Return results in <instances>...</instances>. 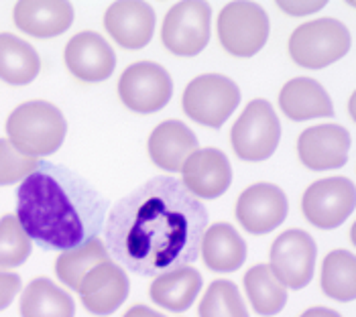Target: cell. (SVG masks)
Instances as JSON below:
<instances>
[{
	"label": "cell",
	"instance_id": "1",
	"mask_svg": "<svg viewBox=\"0 0 356 317\" xmlns=\"http://www.w3.org/2000/svg\"><path fill=\"white\" fill-rule=\"evenodd\" d=\"M208 210L173 177H153L110 210L106 250L143 277L188 266L197 259Z\"/></svg>",
	"mask_w": 356,
	"mask_h": 317
},
{
	"label": "cell",
	"instance_id": "2",
	"mask_svg": "<svg viewBox=\"0 0 356 317\" xmlns=\"http://www.w3.org/2000/svg\"><path fill=\"white\" fill-rule=\"evenodd\" d=\"M108 200L76 171L41 161L17 189V220L45 250H72L104 228Z\"/></svg>",
	"mask_w": 356,
	"mask_h": 317
},
{
	"label": "cell",
	"instance_id": "3",
	"mask_svg": "<svg viewBox=\"0 0 356 317\" xmlns=\"http://www.w3.org/2000/svg\"><path fill=\"white\" fill-rule=\"evenodd\" d=\"M8 140L25 155L45 157L61 149L67 122L57 106L33 100L17 106L6 120Z\"/></svg>",
	"mask_w": 356,
	"mask_h": 317
},
{
	"label": "cell",
	"instance_id": "4",
	"mask_svg": "<svg viewBox=\"0 0 356 317\" xmlns=\"http://www.w3.org/2000/svg\"><path fill=\"white\" fill-rule=\"evenodd\" d=\"M350 31L336 19L300 25L289 37V55L305 70H324L350 49Z\"/></svg>",
	"mask_w": 356,
	"mask_h": 317
},
{
	"label": "cell",
	"instance_id": "5",
	"mask_svg": "<svg viewBox=\"0 0 356 317\" xmlns=\"http://www.w3.org/2000/svg\"><path fill=\"white\" fill-rule=\"evenodd\" d=\"M181 104L188 118L220 129L241 104V90L222 74H204L188 83Z\"/></svg>",
	"mask_w": 356,
	"mask_h": 317
},
{
	"label": "cell",
	"instance_id": "6",
	"mask_svg": "<svg viewBox=\"0 0 356 317\" xmlns=\"http://www.w3.org/2000/svg\"><path fill=\"white\" fill-rule=\"evenodd\" d=\"M222 47L234 57H252L269 39V17L257 2H230L218 15Z\"/></svg>",
	"mask_w": 356,
	"mask_h": 317
},
{
	"label": "cell",
	"instance_id": "7",
	"mask_svg": "<svg viewBox=\"0 0 356 317\" xmlns=\"http://www.w3.org/2000/svg\"><path fill=\"white\" fill-rule=\"evenodd\" d=\"M234 153L245 161L259 163L273 157L281 140V124L267 100H252L243 110L230 132Z\"/></svg>",
	"mask_w": 356,
	"mask_h": 317
},
{
	"label": "cell",
	"instance_id": "8",
	"mask_svg": "<svg viewBox=\"0 0 356 317\" xmlns=\"http://www.w3.org/2000/svg\"><path fill=\"white\" fill-rule=\"evenodd\" d=\"M212 29V8L208 2H177L165 15L161 41L175 55L193 57L206 49Z\"/></svg>",
	"mask_w": 356,
	"mask_h": 317
},
{
	"label": "cell",
	"instance_id": "9",
	"mask_svg": "<svg viewBox=\"0 0 356 317\" xmlns=\"http://www.w3.org/2000/svg\"><path fill=\"white\" fill-rule=\"evenodd\" d=\"M173 81L163 65L138 61L124 70L118 79V96L122 104L138 114H151L169 104Z\"/></svg>",
	"mask_w": 356,
	"mask_h": 317
},
{
	"label": "cell",
	"instance_id": "10",
	"mask_svg": "<svg viewBox=\"0 0 356 317\" xmlns=\"http://www.w3.org/2000/svg\"><path fill=\"white\" fill-rule=\"evenodd\" d=\"M355 184L346 177H328L312 184L302 200L305 220L320 228L334 230L342 226L355 211Z\"/></svg>",
	"mask_w": 356,
	"mask_h": 317
},
{
	"label": "cell",
	"instance_id": "11",
	"mask_svg": "<svg viewBox=\"0 0 356 317\" xmlns=\"http://www.w3.org/2000/svg\"><path fill=\"white\" fill-rule=\"evenodd\" d=\"M318 259L314 238L303 230H287L271 246V270L287 289H303L312 283Z\"/></svg>",
	"mask_w": 356,
	"mask_h": 317
},
{
	"label": "cell",
	"instance_id": "12",
	"mask_svg": "<svg viewBox=\"0 0 356 317\" xmlns=\"http://www.w3.org/2000/svg\"><path fill=\"white\" fill-rule=\"evenodd\" d=\"M289 211L287 195L273 184H254L236 202V220L248 234L261 236L279 228Z\"/></svg>",
	"mask_w": 356,
	"mask_h": 317
},
{
	"label": "cell",
	"instance_id": "13",
	"mask_svg": "<svg viewBox=\"0 0 356 317\" xmlns=\"http://www.w3.org/2000/svg\"><path fill=\"white\" fill-rule=\"evenodd\" d=\"M131 281L122 266L114 263H102L94 266L80 285V299L92 316H112L129 297Z\"/></svg>",
	"mask_w": 356,
	"mask_h": 317
},
{
	"label": "cell",
	"instance_id": "14",
	"mask_svg": "<svg viewBox=\"0 0 356 317\" xmlns=\"http://www.w3.org/2000/svg\"><path fill=\"white\" fill-rule=\"evenodd\" d=\"M350 132L340 124H318L305 129L298 140L300 161L312 171L340 169L348 161Z\"/></svg>",
	"mask_w": 356,
	"mask_h": 317
},
{
	"label": "cell",
	"instance_id": "15",
	"mask_svg": "<svg viewBox=\"0 0 356 317\" xmlns=\"http://www.w3.org/2000/svg\"><path fill=\"white\" fill-rule=\"evenodd\" d=\"M63 59L67 70L88 83L108 79L116 67V53L108 41L94 31H83L72 37L65 45Z\"/></svg>",
	"mask_w": 356,
	"mask_h": 317
},
{
	"label": "cell",
	"instance_id": "16",
	"mask_svg": "<svg viewBox=\"0 0 356 317\" xmlns=\"http://www.w3.org/2000/svg\"><path fill=\"white\" fill-rule=\"evenodd\" d=\"M184 187L197 200H218L232 184V167L218 149H197L181 169Z\"/></svg>",
	"mask_w": 356,
	"mask_h": 317
},
{
	"label": "cell",
	"instance_id": "17",
	"mask_svg": "<svg viewBox=\"0 0 356 317\" xmlns=\"http://www.w3.org/2000/svg\"><path fill=\"white\" fill-rule=\"evenodd\" d=\"M108 35L124 49H143L155 33V10L147 2L120 0L112 2L104 15Z\"/></svg>",
	"mask_w": 356,
	"mask_h": 317
},
{
	"label": "cell",
	"instance_id": "18",
	"mask_svg": "<svg viewBox=\"0 0 356 317\" xmlns=\"http://www.w3.org/2000/svg\"><path fill=\"white\" fill-rule=\"evenodd\" d=\"M15 25L37 39L63 35L74 23V6L65 0H21L13 10Z\"/></svg>",
	"mask_w": 356,
	"mask_h": 317
},
{
	"label": "cell",
	"instance_id": "19",
	"mask_svg": "<svg viewBox=\"0 0 356 317\" xmlns=\"http://www.w3.org/2000/svg\"><path fill=\"white\" fill-rule=\"evenodd\" d=\"M147 149L159 169L177 173L197 151V136L181 120H167L151 132Z\"/></svg>",
	"mask_w": 356,
	"mask_h": 317
},
{
	"label": "cell",
	"instance_id": "20",
	"mask_svg": "<svg viewBox=\"0 0 356 317\" xmlns=\"http://www.w3.org/2000/svg\"><path fill=\"white\" fill-rule=\"evenodd\" d=\"M279 106L283 114L296 122L334 116V104L328 92L320 81L312 78L289 79L279 94Z\"/></svg>",
	"mask_w": 356,
	"mask_h": 317
},
{
	"label": "cell",
	"instance_id": "21",
	"mask_svg": "<svg viewBox=\"0 0 356 317\" xmlns=\"http://www.w3.org/2000/svg\"><path fill=\"white\" fill-rule=\"evenodd\" d=\"M202 259L216 273H234L247 261L248 248L243 236L230 224H214L202 236Z\"/></svg>",
	"mask_w": 356,
	"mask_h": 317
},
{
	"label": "cell",
	"instance_id": "22",
	"mask_svg": "<svg viewBox=\"0 0 356 317\" xmlns=\"http://www.w3.org/2000/svg\"><path fill=\"white\" fill-rule=\"evenodd\" d=\"M202 291V275L193 266H181L155 277L151 299L171 314H184L193 305Z\"/></svg>",
	"mask_w": 356,
	"mask_h": 317
},
{
	"label": "cell",
	"instance_id": "23",
	"mask_svg": "<svg viewBox=\"0 0 356 317\" xmlns=\"http://www.w3.org/2000/svg\"><path fill=\"white\" fill-rule=\"evenodd\" d=\"M41 72V59L33 45L13 33H0V79L10 86H27Z\"/></svg>",
	"mask_w": 356,
	"mask_h": 317
},
{
	"label": "cell",
	"instance_id": "24",
	"mask_svg": "<svg viewBox=\"0 0 356 317\" xmlns=\"http://www.w3.org/2000/svg\"><path fill=\"white\" fill-rule=\"evenodd\" d=\"M74 299L45 277L31 281L21 297V317H74Z\"/></svg>",
	"mask_w": 356,
	"mask_h": 317
},
{
	"label": "cell",
	"instance_id": "25",
	"mask_svg": "<svg viewBox=\"0 0 356 317\" xmlns=\"http://www.w3.org/2000/svg\"><path fill=\"white\" fill-rule=\"evenodd\" d=\"M245 291L252 309L261 317L277 316L287 303V287L277 279L269 264H257L245 275Z\"/></svg>",
	"mask_w": 356,
	"mask_h": 317
},
{
	"label": "cell",
	"instance_id": "26",
	"mask_svg": "<svg viewBox=\"0 0 356 317\" xmlns=\"http://www.w3.org/2000/svg\"><path fill=\"white\" fill-rule=\"evenodd\" d=\"M108 250L106 244L98 238L86 242L78 248L63 250L55 261V275L57 279L67 285L70 289L78 291L82 285L83 277L98 264L108 263Z\"/></svg>",
	"mask_w": 356,
	"mask_h": 317
},
{
	"label": "cell",
	"instance_id": "27",
	"mask_svg": "<svg viewBox=\"0 0 356 317\" xmlns=\"http://www.w3.org/2000/svg\"><path fill=\"white\" fill-rule=\"evenodd\" d=\"M322 291L330 299L348 303L356 297V257L350 250H334L322 264Z\"/></svg>",
	"mask_w": 356,
	"mask_h": 317
},
{
	"label": "cell",
	"instance_id": "28",
	"mask_svg": "<svg viewBox=\"0 0 356 317\" xmlns=\"http://www.w3.org/2000/svg\"><path fill=\"white\" fill-rule=\"evenodd\" d=\"M200 317H248L238 287L232 281H214L200 301Z\"/></svg>",
	"mask_w": 356,
	"mask_h": 317
},
{
	"label": "cell",
	"instance_id": "29",
	"mask_svg": "<svg viewBox=\"0 0 356 317\" xmlns=\"http://www.w3.org/2000/svg\"><path fill=\"white\" fill-rule=\"evenodd\" d=\"M31 250L33 242L21 228L17 216H4L0 220V270L25 264Z\"/></svg>",
	"mask_w": 356,
	"mask_h": 317
},
{
	"label": "cell",
	"instance_id": "30",
	"mask_svg": "<svg viewBox=\"0 0 356 317\" xmlns=\"http://www.w3.org/2000/svg\"><path fill=\"white\" fill-rule=\"evenodd\" d=\"M39 158L21 153L8 138H0V185L25 181L39 167Z\"/></svg>",
	"mask_w": 356,
	"mask_h": 317
},
{
	"label": "cell",
	"instance_id": "31",
	"mask_svg": "<svg viewBox=\"0 0 356 317\" xmlns=\"http://www.w3.org/2000/svg\"><path fill=\"white\" fill-rule=\"evenodd\" d=\"M21 291V277L15 273L0 270V311L6 309Z\"/></svg>",
	"mask_w": 356,
	"mask_h": 317
},
{
	"label": "cell",
	"instance_id": "32",
	"mask_svg": "<svg viewBox=\"0 0 356 317\" xmlns=\"http://www.w3.org/2000/svg\"><path fill=\"white\" fill-rule=\"evenodd\" d=\"M277 6L289 15L302 17V15H312L318 13L326 6V0H300V2H289V0H279Z\"/></svg>",
	"mask_w": 356,
	"mask_h": 317
},
{
	"label": "cell",
	"instance_id": "33",
	"mask_svg": "<svg viewBox=\"0 0 356 317\" xmlns=\"http://www.w3.org/2000/svg\"><path fill=\"white\" fill-rule=\"evenodd\" d=\"M122 317H165L161 314H157V311H153V309H149V307H145V305H135V307H131L127 314Z\"/></svg>",
	"mask_w": 356,
	"mask_h": 317
},
{
	"label": "cell",
	"instance_id": "34",
	"mask_svg": "<svg viewBox=\"0 0 356 317\" xmlns=\"http://www.w3.org/2000/svg\"><path fill=\"white\" fill-rule=\"evenodd\" d=\"M300 317H342L338 311L334 309H328V307H312L307 309L305 314H302Z\"/></svg>",
	"mask_w": 356,
	"mask_h": 317
}]
</instances>
